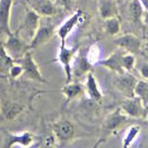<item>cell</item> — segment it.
Wrapping results in <instances>:
<instances>
[{
    "instance_id": "obj_10",
    "label": "cell",
    "mask_w": 148,
    "mask_h": 148,
    "mask_svg": "<svg viewBox=\"0 0 148 148\" xmlns=\"http://www.w3.org/2000/svg\"><path fill=\"white\" fill-rule=\"evenodd\" d=\"M147 106L137 96L126 97V99L120 104V109L129 118H144L147 116Z\"/></svg>"
},
{
    "instance_id": "obj_13",
    "label": "cell",
    "mask_w": 148,
    "mask_h": 148,
    "mask_svg": "<svg viewBox=\"0 0 148 148\" xmlns=\"http://www.w3.org/2000/svg\"><path fill=\"white\" fill-rule=\"evenodd\" d=\"M138 82V79L132 75L130 73H124V74L117 75V78H116V88L118 89L119 91L126 97H133L134 91H135V87H136V84Z\"/></svg>"
},
{
    "instance_id": "obj_3",
    "label": "cell",
    "mask_w": 148,
    "mask_h": 148,
    "mask_svg": "<svg viewBox=\"0 0 148 148\" xmlns=\"http://www.w3.org/2000/svg\"><path fill=\"white\" fill-rule=\"evenodd\" d=\"M27 106L9 98H5L0 95V125L8 121H14L26 110Z\"/></svg>"
},
{
    "instance_id": "obj_17",
    "label": "cell",
    "mask_w": 148,
    "mask_h": 148,
    "mask_svg": "<svg viewBox=\"0 0 148 148\" xmlns=\"http://www.w3.org/2000/svg\"><path fill=\"white\" fill-rule=\"evenodd\" d=\"M61 92L65 96V105H68L71 100L85 95L86 89H85V85H82V82H66V85L61 88Z\"/></svg>"
},
{
    "instance_id": "obj_34",
    "label": "cell",
    "mask_w": 148,
    "mask_h": 148,
    "mask_svg": "<svg viewBox=\"0 0 148 148\" xmlns=\"http://www.w3.org/2000/svg\"><path fill=\"white\" fill-rule=\"evenodd\" d=\"M0 77H2V76H0Z\"/></svg>"
},
{
    "instance_id": "obj_7",
    "label": "cell",
    "mask_w": 148,
    "mask_h": 148,
    "mask_svg": "<svg viewBox=\"0 0 148 148\" xmlns=\"http://www.w3.org/2000/svg\"><path fill=\"white\" fill-rule=\"evenodd\" d=\"M17 62H19L23 68V76L27 77L30 80L34 82H41V84H48V82L42 77V74L40 71V68L36 62V60L34 59L32 52L31 50L27 52L22 58L15 60Z\"/></svg>"
},
{
    "instance_id": "obj_5",
    "label": "cell",
    "mask_w": 148,
    "mask_h": 148,
    "mask_svg": "<svg viewBox=\"0 0 148 148\" xmlns=\"http://www.w3.org/2000/svg\"><path fill=\"white\" fill-rule=\"evenodd\" d=\"M40 21H41V16L38 15L32 8L28 7L26 9L23 20H22L21 25H20V27L18 28L17 31L19 32V35L23 39L28 38L30 41L32 39V37L35 36L38 27L40 25Z\"/></svg>"
},
{
    "instance_id": "obj_32",
    "label": "cell",
    "mask_w": 148,
    "mask_h": 148,
    "mask_svg": "<svg viewBox=\"0 0 148 148\" xmlns=\"http://www.w3.org/2000/svg\"><path fill=\"white\" fill-rule=\"evenodd\" d=\"M143 21L145 22V23H147V25H148V12H145V15H144V19H143Z\"/></svg>"
},
{
    "instance_id": "obj_23",
    "label": "cell",
    "mask_w": 148,
    "mask_h": 148,
    "mask_svg": "<svg viewBox=\"0 0 148 148\" xmlns=\"http://www.w3.org/2000/svg\"><path fill=\"white\" fill-rule=\"evenodd\" d=\"M104 29L105 32L111 37L118 36L120 30H121V23H120L119 17H111L108 19H105Z\"/></svg>"
},
{
    "instance_id": "obj_2",
    "label": "cell",
    "mask_w": 148,
    "mask_h": 148,
    "mask_svg": "<svg viewBox=\"0 0 148 148\" xmlns=\"http://www.w3.org/2000/svg\"><path fill=\"white\" fill-rule=\"evenodd\" d=\"M3 47L8 55L14 60L22 58L30 50L29 44H26L25 39L19 35L18 31L8 35L3 41Z\"/></svg>"
},
{
    "instance_id": "obj_1",
    "label": "cell",
    "mask_w": 148,
    "mask_h": 148,
    "mask_svg": "<svg viewBox=\"0 0 148 148\" xmlns=\"http://www.w3.org/2000/svg\"><path fill=\"white\" fill-rule=\"evenodd\" d=\"M128 120H129V117L126 114L123 112L120 107H118L116 110L111 111L110 114H108L103 121L99 138L96 141V144L94 145V147H97V146L106 143L110 136L115 135L119 129H121L125 126L128 123Z\"/></svg>"
},
{
    "instance_id": "obj_12",
    "label": "cell",
    "mask_w": 148,
    "mask_h": 148,
    "mask_svg": "<svg viewBox=\"0 0 148 148\" xmlns=\"http://www.w3.org/2000/svg\"><path fill=\"white\" fill-rule=\"evenodd\" d=\"M114 44L119 49L134 55L138 53L141 49V40L134 34H125L118 37L116 36V38L114 39Z\"/></svg>"
},
{
    "instance_id": "obj_14",
    "label": "cell",
    "mask_w": 148,
    "mask_h": 148,
    "mask_svg": "<svg viewBox=\"0 0 148 148\" xmlns=\"http://www.w3.org/2000/svg\"><path fill=\"white\" fill-rule=\"evenodd\" d=\"M12 5L14 0H0V34L6 36L12 32L10 27Z\"/></svg>"
},
{
    "instance_id": "obj_21",
    "label": "cell",
    "mask_w": 148,
    "mask_h": 148,
    "mask_svg": "<svg viewBox=\"0 0 148 148\" xmlns=\"http://www.w3.org/2000/svg\"><path fill=\"white\" fill-rule=\"evenodd\" d=\"M14 62H15V60L12 59L5 50L3 41L1 40V37H0V76L5 77V74L8 75L9 68L11 67Z\"/></svg>"
},
{
    "instance_id": "obj_33",
    "label": "cell",
    "mask_w": 148,
    "mask_h": 148,
    "mask_svg": "<svg viewBox=\"0 0 148 148\" xmlns=\"http://www.w3.org/2000/svg\"><path fill=\"white\" fill-rule=\"evenodd\" d=\"M146 120H147V123H148V114H147V116H146Z\"/></svg>"
},
{
    "instance_id": "obj_30",
    "label": "cell",
    "mask_w": 148,
    "mask_h": 148,
    "mask_svg": "<svg viewBox=\"0 0 148 148\" xmlns=\"http://www.w3.org/2000/svg\"><path fill=\"white\" fill-rule=\"evenodd\" d=\"M139 73H140V76L144 79L148 80V64L147 62H145V64L141 65L140 68H139Z\"/></svg>"
},
{
    "instance_id": "obj_15",
    "label": "cell",
    "mask_w": 148,
    "mask_h": 148,
    "mask_svg": "<svg viewBox=\"0 0 148 148\" xmlns=\"http://www.w3.org/2000/svg\"><path fill=\"white\" fill-rule=\"evenodd\" d=\"M124 52H125L124 50L119 49L117 51L110 53L107 58L99 60L97 65H100V66L105 67L108 70L114 71L115 74L117 75L124 74V73H126L125 69H124V67H123V62H121V58H123Z\"/></svg>"
},
{
    "instance_id": "obj_35",
    "label": "cell",
    "mask_w": 148,
    "mask_h": 148,
    "mask_svg": "<svg viewBox=\"0 0 148 148\" xmlns=\"http://www.w3.org/2000/svg\"><path fill=\"white\" fill-rule=\"evenodd\" d=\"M129 1H130V0H129Z\"/></svg>"
},
{
    "instance_id": "obj_11",
    "label": "cell",
    "mask_w": 148,
    "mask_h": 148,
    "mask_svg": "<svg viewBox=\"0 0 148 148\" xmlns=\"http://www.w3.org/2000/svg\"><path fill=\"white\" fill-rule=\"evenodd\" d=\"M36 139V136L30 132L14 134V133H5V138L2 143V147H14V146H21V147H29L34 144Z\"/></svg>"
},
{
    "instance_id": "obj_27",
    "label": "cell",
    "mask_w": 148,
    "mask_h": 148,
    "mask_svg": "<svg viewBox=\"0 0 148 148\" xmlns=\"http://www.w3.org/2000/svg\"><path fill=\"white\" fill-rule=\"evenodd\" d=\"M121 62H123V67H124L125 71L130 73L135 68V65H136V57H135L134 53L124 52L123 58H121Z\"/></svg>"
},
{
    "instance_id": "obj_26",
    "label": "cell",
    "mask_w": 148,
    "mask_h": 148,
    "mask_svg": "<svg viewBox=\"0 0 148 148\" xmlns=\"http://www.w3.org/2000/svg\"><path fill=\"white\" fill-rule=\"evenodd\" d=\"M99 56H100V48H99V46L97 44L90 45V47H89L87 52H86V57H87L88 61L92 66H95V65L98 64Z\"/></svg>"
},
{
    "instance_id": "obj_19",
    "label": "cell",
    "mask_w": 148,
    "mask_h": 148,
    "mask_svg": "<svg viewBox=\"0 0 148 148\" xmlns=\"http://www.w3.org/2000/svg\"><path fill=\"white\" fill-rule=\"evenodd\" d=\"M98 14L101 19L118 17L119 8L117 0H98Z\"/></svg>"
},
{
    "instance_id": "obj_20",
    "label": "cell",
    "mask_w": 148,
    "mask_h": 148,
    "mask_svg": "<svg viewBox=\"0 0 148 148\" xmlns=\"http://www.w3.org/2000/svg\"><path fill=\"white\" fill-rule=\"evenodd\" d=\"M75 57V66L73 67V76L74 77H79L82 75H87L89 71H91L92 65L90 64L86 57V53H78Z\"/></svg>"
},
{
    "instance_id": "obj_8",
    "label": "cell",
    "mask_w": 148,
    "mask_h": 148,
    "mask_svg": "<svg viewBox=\"0 0 148 148\" xmlns=\"http://www.w3.org/2000/svg\"><path fill=\"white\" fill-rule=\"evenodd\" d=\"M79 50V47H71V48H67L66 46H60L57 53V59L56 61L59 62L64 68L65 76H66V82H73V61L75 57L77 55V52Z\"/></svg>"
},
{
    "instance_id": "obj_6",
    "label": "cell",
    "mask_w": 148,
    "mask_h": 148,
    "mask_svg": "<svg viewBox=\"0 0 148 148\" xmlns=\"http://www.w3.org/2000/svg\"><path fill=\"white\" fill-rule=\"evenodd\" d=\"M55 35H57V29L55 28L52 23H50L49 21H40V25L38 27L35 36L29 42L30 50L32 51V50L44 47L45 45H47L55 37Z\"/></svg>"
},
{
    "instance_id": "obj_22",
    "label": "cell",
    "mask_w": 148,
    "mask_h": 148,
    "mask_svg": "<svg viewBox=\"0 0 148 148\" xmlns=\"http://www.w3.org/2000/svg\"><path fill=\"white\" fill-rule=\"evenodd\" d=\"M128 14L130 16L132 20L135 22H141L145 15V9L141 6L139 0H130L128 6Z\"/></svg>"
},
{
    "instance_id": "obj_16",
    "label": "cell",
    "mask_w": 148,
    "mask_h": 148,
    "mask_svg": "<svg viewBox=\"0 0 148 148\" xmlns=\"http://www.w3.org/2000/svg\"><path fill=\"white\" fill-rule=\"evenodd\" d=\"M29 6L38 15L48 18L57 14V6L50 0H28Z\"/></svg>"
},
{
    "instance_id": "obj_28",
    "label": "cell",
    "mask_w": 148,
    "mask_h": 148,
    "mask_svg": "<svg viewBox=\"0 0 148 148\" xmlns=\"http://www.w3.org/2000/svg\"><path fill=\"white\" fill-rule=\"evenodd\" d=\"M8 76L10 77V79H18L19 77H21L23 76V68L22 66L19 64V62H17L15 61L11 67L9 68V71H8Z\"/></svg>"
},
{
    "instance_id": "obj_4",
    "label": "cell",
    "mask_w": 148,
    "mask_h": 148,
    "mask_svg": "<svg viewBox=\"0 0 148 148\" xmlns=\"http://www.w3.org/2000/svg\"><path fill=\"white\" fill-rule=\"evenodd\" d=\"M52 133L57 141L61 144H67L74 140L77 136V127L69 119L62 118L52 124Z\"/></svg>"
},
{
    "instance_id": "obj_24",
    "label": "cell",
    "mask_w": 148,
    "mask_h": 148,
    "mask_svg": "<svg viewBox=\"0 0 148 148\" xmlns=\"http://www.w3.org/2000/svg\"><path fill=\"white\" fill-rule=\"evenodd\" d=\"M139 134H140V127L138 125H133L129 127L123 138V147H130L134 144V141L138 138Z\"/></svg>"
},
{
    "instance_id": "obj_18",
    "label": "cell",
    "mask_w": 148,
    "mask_h": 148,
    "mask_svg": "<svg viewBox=\"0 0 148 148\" xmlns=\"http://www.w3.org/2000/svg\"><path fill=\"white\" fill-rule=\"evenodd\" d=\"M85 89H86V94H87V96L89 97L90 100L98 103L103 99V91H101L95 76L91 71H89L88 74L86 75Z\"/></svg>"
},
{
    "instance_id": "obj_25",
    "label": "cell",
    "mask_w": 148,
    "mask_h": 148,
    "mask_svg": "<svg viewBox=\"0 0 148 148\" xmlns=\"http://www.w3.org/2000/svg\"><path fill=\"white\" fill-rule=\"evenodd\" d=\"M134 95L139 97L141 101L147 106L148 105V82L146 79L144 80H138L135 87V91Z\"/></svg>"
},
{
    "instance_id": "obj_31",
    "label": "cell",
    "mask_w": 148,
    "mask_h": 148,
    "mask_svg": "<svg viewBox=\"0 0 148 148\" xmlns=\"http://www.w3.org/2000/svg\"><path fill=\"white\" fill-rule=\"evenodd\" d=\"M143 8L145 9V12H148V0H139Z\"/></svg>"
},
{
    "instance_id": "obj_9",
    "label": "cell",
    "mask_w": 148,
    "mask_h": 148,
    "mask_svg": "<svg viewBox=\"0 0 148 148\" xmlns=\"http://www.w3.org/2000/svg\"><path fill=\"white\" fill-rule=\"evenodd\" d=\"M84 20H85V14L79 9L76 10L68 19H66L57 28V36L60 39V46H66L67 38L69 37V35L78 25L84 22Z\"/></svg>"
},
{
    "instance_id": "obj_29",
    "label": "cell",
    "mask_w": 148,
    "mask_h": 148,
    "mask_svg": "<svg viewBox=\"0 0 148 148\" xmlns=\"http://www.w3.org/2000/svg\"><path fill=\"white\" fill-rule=\"evenodd\" d=\"M56 6L64 8L66 10H70L74 6V0H56Z\"/></svg>"
}]
</instances>
